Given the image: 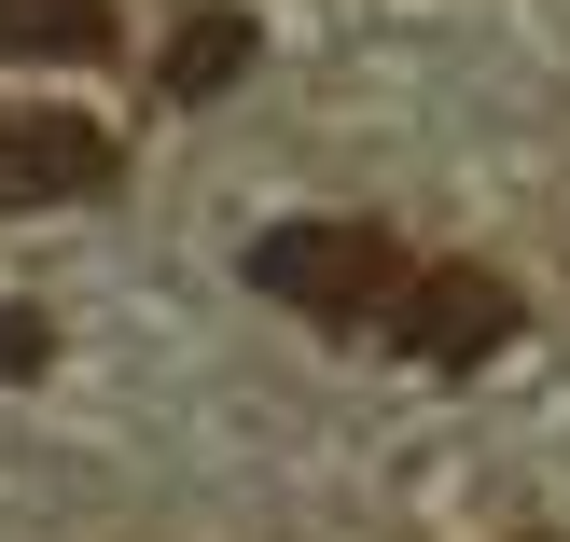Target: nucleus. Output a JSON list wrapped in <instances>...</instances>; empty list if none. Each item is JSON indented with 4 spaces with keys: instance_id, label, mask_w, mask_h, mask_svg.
Returning <instances> with one entry per match:
<instances>
[{
    "instance_id": "obj_1",
    "label": "nucleus",
    "mask_w": 570,
    "mask_h": 542,
    "mask_svg": "<svg viewBox=\"0 0 570 542\" xmlns=\"http://www.w3.org/2000/svg\"><path fill=\"white\" fill-rule=\"evenodd\" d=\"M250 293H278L321 334H390L417 293V265L390 250V223H265L250 237Z\"/></svg>"
},
{
    "instance_id": "obj_2",
    "label": "nucleus",
    "mask_w": 570,
    "mask_h": 542,
    "mask_svg": "<svg viewBox=\"0 0 570 542\" xmlns=\"http://www.w3.org/2000/svg\"><path fill=\"white\" fill-rule=\"evenodd\" d=\"M126 181V139L98 111H0V209H83Z\"/></svg>"
},
{
    "instance_id": "obj_3",
    "label": "nucleus",
    "mask_w": 570,
    "mask_h": 542,
    "mask_svg": "<svg viewBox=\"0 0 570 542\" xmlns=\"http://www.w3.org/2000/svg\"><path fill=\"white\" fill-rule=\"evenodd\" d=\"M515 278H488V265H417V293H404V321H390V348H417L432 376H473V362H501L515 348Z\"/></svg>"
},
{
    "instance_id": "obj_4",
    "label": "nucleus",
    "mask_w": 570,
    "mask_h": 542,
    "mask_svg": "<svg viewBox=\"0 0 570 542\" xmlns=\"http://www.w3.org/2000/svg\"><path fill=\"white\" fill-rule=\"evenodd\" d=\"M250 70V14H181L167 28V98H223Z\"/></svg>"
},
{
    "instance_id": "obj_5",
    "label": "nucleus",
    "mask_w": 570,
    "mask_h": 542,
    "mask_svg": "<svg viewBox=\"0 0 570 542\" xmlns=\"http://www.w3.org/2000/svg\"><path fill=\"white\" fill-rule=\"evenodd\" d=\"M111 0H0V56H98Z\"/></svg>"
},
{
    "instance_id": "obj_6",
    "label": "nucleus",
    "mask_w": 570,
    "mask_h": 542,
    "mask_svg": "<svg viewBox=\"0 0 570 542\" xmlns=\"http://www.w3.org/2000/svg\"><path fill=\"white\" fill-rule=\"evenodd\" d=\"M42 362H56V321H42V306H0V390L42 376Z\"/></svg>"
},
{
    "instance_id": "obj_7",
    "label": "nucleus",
    "mask_w": 570,
    "mask_h": 542,
    "mask_svg": "<svg viewBox=\"0 0 570 542\" xmlns=\"http://www.w3.org/2000/svg\"><path fill=\"white\" fill-rule=\"evenodd\" d=\"M529 542H543V529H529Z\"/></svg>"
}]
</instances>
